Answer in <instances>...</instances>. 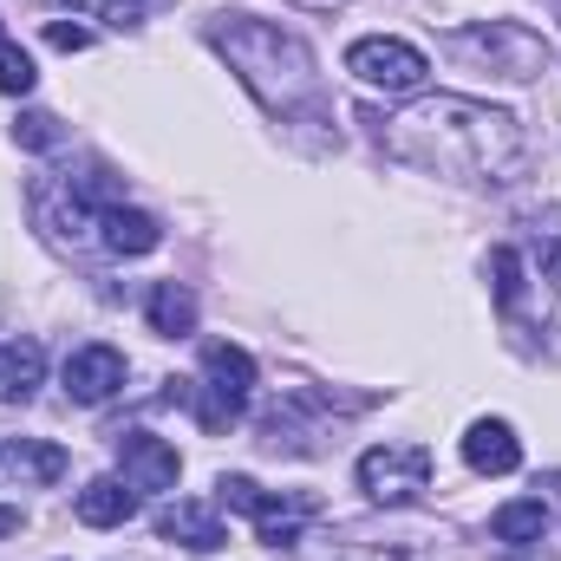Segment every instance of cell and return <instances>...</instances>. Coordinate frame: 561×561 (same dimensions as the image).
<instances>
[{"label": "cell", "mask_w": 561, "mask_h": 561, "mask_svg": "<svg viewBox=\"0 0 561 561\" xmlns=\"http://www.w3.org/2000/svg\"><path fill=\"white\" fill-rule=\"evenodd\" d=\"M249 399H255V359L242 346H229V340H209L203 346V386L190 392L203 431H229L249 412Z\"/></svg>", "instance_id": "cell-4"}, {"label": "cell", "mask_w": 561, "mask_h": 561, "mask_svg": "<svg viewBox=\"0 0 561 561\" xmlns=\"http://www.w3.org/2000/svg\"><path fill=\"white\" fill-rule=\"evenodd\" d=\"M359 490L386 510H405L431 490V450L424 444H373L359 457Z\"/></svg>", "instance_id": "cell-5"}, {"label": "cell", "mask_w": 561, "mask_h": 561, "mask_svg": "<svg viewBox=\"0 0 561 561\" xmlns=\"http://www.w3.org/2000/svg\"><path fill=\"white\" fill-rule=\"evenodd\" d=\"M294 7H307V13H333V7H346V0H294Z\"/></svg>", "instance_id": "cell-24"}, {"label": "cell", "mask_w": 561, "mask_h": 561, "mask_svg": "<svg viewBox=\"0 0 561 561\" xmlns=\"http://www.w3.org/2000/svg\"><path fill=\"white\" fill-rule=\"evenodd\" d=\"M366 125L386 144V157L419 163L431 176H457V183H516L523 157H529V138L510 112H496L483 99H457V92L419 99V105H405L392 118H366Z\"/></svg>", "instance_id": "cell-1"}, {"label": "cell", "mask_w": 561, "mask_h": 561, "mask_svg": "<svg viewBox=\"0 0 561 561\" xmlns=\"http://www.w3.org/2000/svg\"><path fill=\"white\" fill-rule=\"evenodd\" d=\"M59 386H66V399H72V405H105V399H118V392H125V353H118V346H105V340L72 346V353H66V366H59Z\"/></svg>", "instance_id": "cell-8"}, {"label": "cell", "mask_w": 561, "mask_h": 561, "mask_svg": "<svg viewBox=\"0 0 561 561\" xmlns=\"http://www.w3.org/2000/svg\"><path fill=\"white\" fill-rule=\"evenodd\" d=\"M444 53L477 66V72H496V79H536L549 72V39L523 20H470V26H450L444 33Z\"/></svg>", "instance_id": "cell-3"}, {"label": "cell", "mask_w": 561, "mask_h": 561, "mask_svg": "<svg viewBox=\"0 0 561 561\" xmlns=\"http://www.w3.org/2000/svg\"><path fill=\"white\" fill-rule=\"evenodd\" d=\"M131 510H138V490L125 477H92L79 490V523H92V529H118V523H131Z\"/></svg>", "instance_id": "cell-14"}, {"label": "cell", "mask_w": 561, "mask_h": 561, "mask_svg": "<svg viewBox=\"0 0 561 561\" xmlns=\"http://www.w3.org/2000/svg\"><path fill=\"white\" fill-rule=\"evenodd\" d=\"M463 463H470L477 477H510V470L523 463V444H516V431L503 419H477L463 431Z\"/></svg>", "instance_id": "cell-11"}, {"label": "cell", "mask_w": 561, "mask_h": 561, "mask_svg": "<svg viewBox=\"0 0 561 561\" xmlns=\"http://www.w3.org/2000/svg\"><path fill=\"white\" fill-rule=\"evenodd\" d=\"M33 85H39L33 59H26V53H20V46H13V39L0 33V92H7V99H26Z\"/></svg>", "instance_id": "cell-18"}, {"label": "cell", "mask_w": 561, "mask_h": 561, "mask_svg": "<svg viewBox=\"0 0 561 561\" xmlns=\"http://www.w3.org/2000/svg\"><path fill=\"white\" fill-rule=\"evenodd\" d=\"M46 379V353L39 340H20V333H0V405H26Z\"/></svg>", "instance_id": "cell-13"}, {"label": "cell", "mask_w": 561, "mask_h": 561, "mask_svg": "<svg viewBox=\"0 0 561 561\" xmlns=\"http://www.w3.org/2000/svg\"><path fill=\"white\" fill-rule=\"evenodd\" d=\"M46 39H53L59 53H85V46H92V33H85V26H66V20H53V26H46Z\"/></svg>", "instance_id": "cell-23"}, {"label": "cell", "mask_w": 561, "mask_h": 561, "mask_svg": "<svg viewBox=\"0 0 561 561\" xmlns=\"http://www.w3.org/2000/svg\"><path fill=\"white\" fill-rule=\"evenodd\" d=\"M144 313H150V333H163V340L196 333V294H190L183 280H157L150 300H144Z\"/></svg>", "instance_id": "cell-15"}, {"label": "cell", "mask_w": 561, "mask_h": 561, "mask_svg": "<svg viewBox=\"0 0 561 561\" xmlns=\"http://www.w3.org/2000/svg\"><path fill=\"white\" fill-rule=\"evenodd\" d=\"M222 490V503L229 510H242V516H255V536L268 542V549H287V542H300V529L320 516V496H268V490H255L249 477H222L216 483Z\"/></svg>", "instance_id": "cell-6"}, {"label": "cell", "mask_w": 561, "mask_h": 561, "mask_svg": "<svg viewBox=\"0 0 561 561\" xmlns=\"http://www.w3.org/2000/svg\"><path fill=\"white\" fill-rule=\"evenodd\" d=\"M157 536L163 542H183L196 556H209V549L229 542V529H222V516L209 503H170V510H157Z\"/></svg>", "instance_id": "cell-12"}, {"label": "cell", "mask_w": 561, "mask_h": 561, "mask_svg": "<svg viewBox=\"0 0 561 561\" xmlns=\"http://www.w3.org/2000/svg\"><path fill=\"white\" fill-rule=\"evenodd\" d=\"M20 529V510H0V536H13Z\"/></svg>", "instance_id": "cell-25"}, {"label": "cell", "mask_w": 561, "mask_h": 561, "mask_svg": "<svg viewBox=\"0 0 561 561\" xmlns=\"http://www.w3.org/2000/svg\"><path fill=\"white\" fill-rule=\"evenodd\" d=\"M176 470H183L176 444H163V437H150V431H125V437H118V477H125L131 490L163 496V490H176Z\"/></svg>", "instance_id": "cell-9"}, {"label": "cell", "mask_w": 561, "mask_h": 561, "mask_svg": "<svg viewBox=\"0 0 561 561\" xmlns=\"http://www.w3.org/2000/svg\"><path fill=\"white\" fill-rule=\"evenodd\" d=\"M0 470H13L20 483H59V477H66V450L26 437V444H7V450H0Z\"/></svg>", "instance_id": "cell-16"}, {"label": "cell", "mask_w": 561, "mask_h": 561, "mask_svg": "<svg viewBox=\"0 0 561 561\" xmlns=\"http://www.w3.org/2000/svg\"><path fill=\"white\" fill-rule=\"evenodd\" d=\"M542 529H549V510H542V503H503V510L490 516V536H496V542H516V549H523V542H542Z\"/></svg>", "instance_id": "cell-17"}, {"label": "cell", "mask_w": 561, "mask_h": 561, "mask_svg": "<svg viewBox=\"0 0 561 561\" xmlns=\"http://www.w3.org/2000/svg\"><path fill=\"white\" fill-rule=\"evenodd\" d=\"M66 7H79V13H92V20H105V26L125 33V26H138L157 0H66Z\"/></svg>", "instance_id": "cell-21"}, {"label": "cell", "mask_w": 561, "mask_h": 561, "mask_svg": "<svg viewBox=\"0 0 561 561\" xmlns=\"http://www.w3.org/2000/svg\"><path fill=\"white\" fill-rule=\"evenodd\" d=\"M209 46L236 66V79L262 99V112H275V118H307V125L327 118L320 66H313V53H307L300 33H287L275 20H255V13H222V20L209 26Z\"/></svg>", "instance_id": "cell-2"}, {"label": "cell", "mask_w": 561, "mask_h": 561, "mask_svg": "<svg viewBox=\"0 0 561 561\" xmlns=\"http://www.w3.org/2000/svg\"><path fill=\"white\" fill-rule=\"evenodd\" d=\"M536 255H542V280H549V287H561V222L536 229Z\"/></svg>", "instance_id": "cell-22"}, {"label": "cell", "mask_w": 561, "mask_h": 561, "mask_svg": "<svg viewBox=\"0 0 561 561\" xmlns=\"http://www.w3.org/2000/svg\"><path fill=\"white\" fill-rule=\"evenodd\" d=\"M92 242H99L105 255H125V262H138V255H150V249L163 242V229H157V216L112 203V209H99V229H92Z\"/></svg>", "instance_id": "cell-10"}, {"label": "cell", "mask_w": 561, "mask_h": 561, "mask_svg": "<svg viewBox=\"0 0 561 561\" xmlns=\"http://www.w3.org/2000/svg\"><path fill=\"white\" fill-rule=\"evenodd\" d=\"M13 144H20V150H59V144H66V125H59L53 112H20Z\"/></svg>", "instance_id": "cell-19"}, {"label": "cell", "mask_w": 561, "mask_h": 561, "mask_svg": "<svg viewBox=\"0 0 561 561\" xmlns=\"http://www.w3.org/2000/svg\"><path fill=\"white\" fill-rule=\"evenodd\" d=\"M490 287H496V307L523 300V255L516 249H490Z\"/></svg>", "instance_id": "cell-20"}, {"label": "cell", "mask_w": 561, "mask_h": 561, "mask_svg": "<svg viewBox=\"0 0 561 561\" xmlns=\"http://www.w3.org/2000/svg\"><path fill=\"white\" fill-rule=\"evenodd\" d=\"M346 72H353L359 85H373V92H392V99H405V92H424V79H431V59H424L419 46H405V39H386V33H373V39H353V46H346Z\"/></svg>", "instance_id": "cell-7"}]
</instances>
